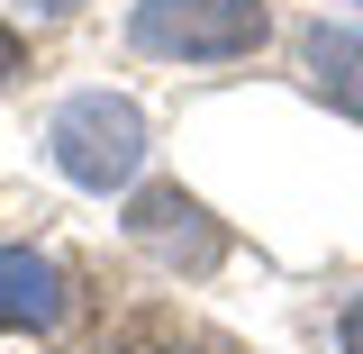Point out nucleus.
<instances>
[{
    "label": "nucleus",
    "mask_w": 363,
    "mask_h": 354,
    "mask_svg": "<svg viewBox=\"0 0 363 354\" xmlns=\"http://www.w3.org/2000/svg\"><path fill=\"white\" fill-rule=\"evenodd\" d=\"M272 37L264 0H136L128 9V45L155 64H245Z\"/></svg>",
    "instance_id": "2"
},
{
    "label": "nucleus",
    "mask_w": 363,
    "mask_h": 354,
    "mask_svg": "<svg viewBox=\"0 0 363 354\" xmlns=\"http://www.w3.org/2000/svg\"><path fill=\"white\" fill-rule=\"evenodd\" d=\"M145 145H155V128H145V109L128 91H73L45 118V155L73 191H128L145 173Z\"/></svg>",
    "instance_id": "1"
},
{
    "label": "nucleus",
    "mask_w": 363,
    "mask_h": 354,
    "mask_svg": "<svg viewBox=\"0 0 363 354\" xmlns=\"http://www.w3.org/2000/svg\"><path fill=\"white\" fill-rule=\"evenodd\" d=\"M300 73H309V91L336 118L363 128V28H327V18H318L309 37H300Z\"/></svg>",
    "instance_id": "5"
},
{
    "label": "nucleus",
    "mask_w": 363,
    "mask_h": 354,
    "mask_svg": "<svg viewBox=\"0 0 363 354\" xmlns=\"http://www.w3.org/2000/svg\"><path fill=\"white\" fill-rule=\"evenodd\" d=\"M18 9H37V18H73L82 0H18Z\"/></svg>",
    "instance_id": "8"
},
{
    "label": "nucleus",
    "mask_w": 363,
    "mask_h": 354,
    "mask_svg": "<svg viewBox=\"0 0 363 354\" xmlns=\"http://www.w3.org/2000/svg\"><path fill=\"white\" fill-rule=\"evenodd\" d=\"M128 245L145 264L182 272V282H209V272L227 264V227L209 219V200H191L182 182H145L128 200Z\"/></svg>",
    "instance_id": "3"
},
{
    "label": "nucleus",
    "mask_w": 363,
    "mask_h": 354,
    "mask_svg": "<svg viewBox=\"0 0 363 354\" xmlns=\"http://www.w3.org/2000/svg\"><path fill=\"white\" fill-rule=\"evenodd\" d=\"M336 345H345V354H363V291L336 309Z\"/></svg>",
    "instance_id": "7"
},
{
    "label": "nucleus",
    "mask_w": 363,
    "mask_h": 354,
    "mask_svg": "<svg viewBox=\"0 0 363 354\" xmlns=\"http://www.w3.org/2000/svg\"><path fill=\"white\" fill-rule=\"evenodd\" d=\"M64 309H73L64 264L37 245H0V327L9 336H45V327H64Z\"/></svg>",
    "instance_id": "4"
},
{
    "label": "nucleus",
    "mask_w": 363,
    "mask_h": 354,
    "mask_svg": "<svg viewBox=\"0 0 363 354\" xmlns=\"http://www.w3.org/2000/svg\"><path fill=\"white\" fill-rule=\"evenodd\" d=\"M18 73H28V37H18V28H9V18H0V91L18 82Z\"/></svg>",
    "instance_id": "6"
}]
</instances>
